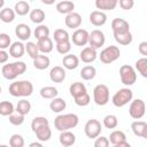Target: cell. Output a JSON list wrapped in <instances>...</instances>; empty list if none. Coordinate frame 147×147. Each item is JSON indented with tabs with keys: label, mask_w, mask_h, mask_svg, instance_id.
<instances>
[{
	"label": "cell",
	"mask_w": 147,
	"mask_h": 147,
	"mask_svg": "<svg viewBox=\"0 0 147 147\" xmlns=\"http://www.w3.org/2000/svg\"><path fill=\"white\" fill-rule=\"evenodd\" d=\"M79 118L76 114H62L55 117L54 119V126L57 131H69L70 129H74L78 125Z\"/></svg>",
	"instance_id": "cell-1"
},
{
	"label": "cell",
	"mask_w": 147,
	"mask_h": 147,
	"mask_svg": "<svg viewBox=\"0 0 147 147\" xmlns=\"http://www.w3.org/2000/svg\"><path fill=\"white\" fill-rule=\"evenodd\" d=\"M25 71H26V64L23 61H16V62L7 63L1 69V74H2L3 78H6L8 80L16 79L20 75L24 74Z\"/></svg>",
	"instance_id": "cell-2"
},
{
	"label": "cell",
	"mask_w": 147,
	"mask_h": 147,
	"mask_svg": "<svg viewBox=\"0 0 147 147\" xmlns=\"http://www.w3.org/2000/svg\"><path fill=\"white\" fill-rule=\"evenodd\" d=\"M32 92H33V85L30 80H16L9 85V93L15 98L30 96Z\"/></svg>",
	"instance_id": "cell-3"
},
{
	"label": "cell",
	"mask_w": 147,
	"mask_h": 147,
	"mask_svg": "<svg viewBox=\"0 0 147 147\" xmlns=\"http://www.w3.org/2000/svg\"><path fill=\"white\" fill-rule=\"evenodd\" d=\"M132 98H133V92L129 87H124V88L118 90L113 95L111 102H113V105L115 107L121 108V107H124L125 105H127L129 102H131Z\"/></svg>",
	"instance_id": "cell-4"
},
{
	"label": "cell",
	"mask_w": 147,
	"mask_h": 147,
	"mask_svg": "<svg viewBox=\"0 0 147 147\" xmlns=\"http://www.w3.org/2000/svg\"><path fill=\"white\" fill-rule=\"evenodd\" d=\"M121 55V51L117 46H114V45H110L106 48H103L99 55V59L102 63L105 64H110L113 62H115Z\"/></svg>",
	"instance_id": "cell-5"
},
{
	"label": "cell",
	"mask_w": 147,
	"mask_h": 147,
	"mask_svg": "<svg viewBox=\"0 0 147 147\" xmlns=\"http://www.w3.org/2000/svg\"><path fill=\"white\" fill-rule=\"evenodd\" d=\"M93 100L98 106H106L109 101V88L105 84H99L93 90Z\"/></svg>",
	"instance_id": "cell-6"
},
{
	"label": "cell",
	"mask_w": 147,
	"mask_h": 147,
	"mask_svg": "<svg viewBox=\"0 0 147 147\" xmlns=\"http://www.w3.org/2000/svg\"><path fill=\"white\" fill-rule=\"evenodd\" d=\"M119 77H121V82L126 86L133 85L137 80L136 70L133 67H131L129 64H123L119 68Z\"/></svg>",
	"instance_id": "cell-7"
},
{
	"label": "cell",
	"mask_w": 147,
	"mask_h": 147,
	"mask_svg": "<svg viewBox=\"0 0 147 147\" xmlns=\"http://www.w3.org/2000/svg\"><path fill=\"white\" fill-rule=\"evenodd\" d=\"M145 110H146V105L145 101L141 99H136L132 100L129 107V115L133 118V119H140L144 117L145 115Z\"/></svg>",
	"instance_id": "cell-8"
},
{
	"label": "cell",
	"mask_w": 147,
	"mask_h": 147,
	"mask_svg": "<svg viewBox=\"0 0 147 147\" xmlns=\"http://www.w3.org/2000/svg\"><path fill=\"white\" fill-rule=\"evenodd\" d=\"M101 123L98 121V119H88L84 126V132L86 134L87 138L90 139H95L100 136L101 133Z\"/></svg>",
	"instance_id": "cell-9"
},
{
	"label": "cell",
	"mask_w": 147,
	"mask_h": 147,
	"mask_svg": "<svg viewBox=\"0 0 147 147\" xmlns=\"http://www.w3.org/2000/svg\"><path fill=\"white\" fill-rule=\"evenodd\" d=\"M106 42V37H105V33L101 31V30H93L90 34H88V42L90 44V47L96 49V48H100L101 46H103Z\"/></svg>",
	"instance_id": "cell-10"
},
{
	"label": "cell",
	"mask_w": 147,
	"mask_h": 147,
	"mask_svg": "<svg viewBox=\"0 0 147 147\" xmlns=\"http://www.w3.org/2000/svg\"><path fill=\"white\" fill-rule=\"evenodd\" d=\"M88 34L85 29H77L71 36V41L76 46H85L88 42Z\"/></svg>",
	"instance_id": "cell-11"
},
{
	"label": "cell",
	"mask_w": 147,
	"mask_h": 147,
	"mask_svg": "<svg viewBox=\"0 0 147 147\" xmlns=\"http://www.w3.org/2000/svg\"><path fill=\"white\" fill-rule=\"evenodd\" d=\"M64 22H65V25L69 29L77 30L82 24V16H80V14H78L76 11H72V13H70L65 16Z\"/></svg>",
	"instance_id": "cell-12"
},
{
	"label": "cell",
	"mask_w": 147,
	"mask_h": 147,
	"mask_svg": "<svg viewBox=\"0 0 147 147\" xmlns=\"http://www.w3.org/2000/svg\"><path fill=\"white\" fill-rule=\"evenodd\" d=\"M132 132L134 136L140 137V138H147V123L144 121H134L131 124Z\"/></svg>",
	"instance_id": "cell-13"
},
{
	"label": "cell",
	"mask_w": 147,
	"mask_h": 147,
	"mask_svg": "<svg viewBox=\"0 0 147 147\" xmlns=\"http://www.w3.org/2000/svg\"><path fill=\"white\" fill-rule=\"evenodd\" d=\"M111 30L113 33H121L130 31V24L124 18H114L111 21Z\"/></svg>",
	"instance_id": "cell-14"
},
{
	"label": "cell",
	"mask_w": 147,
	"mask_h": 147,
	"mask_svg": "<svg viewBox=\"0 0 147 147\" xmlns=\"http://www.w3.org/2000/svg\"><path fill=\"white\" fill-rule=\"evenodd\" d=\"M15 34H16V37H17L20 40H22V41L28 40V39L30 38V36H31V29H30V26H29L28 24H25V23H20V24H17L16 28H15Z\"/></svg>",
	"instance_id": "cell-15"
},
{
	"label": "cell",
	"mask_w": 147,
	"mask_h": 147,
	"mask_svg": "<svg viewBox=\"0 0 147 147\" xmlns=\"http://www.w3.org/2000/svg\"><path fill=\"white\" fill-rule=\"evenodd\" d=\"M96 56H98L96 49H94V48H92L90 46L83 48V51L79 53V57L84 63H91V62L95 61Z\"/></svg>",
	"instance_id": "cell-16"
},
{
	"label": "cell",
	"mask_w": 147,
	"mask_h": 147,
	"mask_svg": "<svg viewBox=\"0 0 147 147\" xmlns=\"http://www.w3.org/2000/svg\"><path fill=\"white\" fill-rule=\"evenodd\" d=\"M49 78L53 83H62L65 79V70L64 68L56 65L54 68H52V70L49 71Z\"/></svg>",
	"instance_id": "cell-17"
},
{
	"label": "cell",
	"mask_w": 147,
	"mask_h": 147,
	"mask_svg": "<svg viewBox=\"0 0 147 147\" xmlns=\"http://www.w3.org/2000/svg\"><path fill=\"white\" fill-rule=\"evenodd\" d=\"M24 53H25V45L22 41H15L9 47V55L15 59L22 57Z\"/></svg>",
	"instance_id": "cell-18"
},
{
	"label": "cell",
	"mask_w": 147,
	"mask_h": 147,
	"mask_svg": "<svg viewBox=\"0 0 147 147\" xmlns=\"http://www.w3.org/2000/svg\"><path fill=\"white\" fill-rule=\"evenodd\" d=\"M90 22L95 26H101L107 22V15L103 11L94 10L90 14Z\"/></svg>",
	"instance_id": "cell-19"
},
{
	"label": "cell",
	"mask_w": 147,
	"mask_h": 147,
	"mask_svg": "<svg viewBox=\"0 0 147 147\" xmlns=\"http://www.w3.org/2000/svg\"><path fill=\"white\" fill-rule=\"evenodd\" d=\"M62 147H71L76 142V136L70 131H62L59 137Z\"/></svg>",
	"instance_id": "cell-20"
},
{
	"label": "cell",
	"mask_w": 147,
	"mask_h": 147,
	"mask_svg": "<svg viewBox=\"0 0 147 147\" xmlns=\"http://www.w3.org/2000/svg\"><path fill=\"white\" fill-rule=\"evenodd\" d=\"M62 64L68 70H74L79 64V59L74 54H67L62 59Z\"/></svg>",
	"instance_id": "cell-21"
},
{
	"label": "cell",
	"mask_w": 147,
	"mask_h": 147,
	"mask_svg": "<svg viewBox=\"0 0 147 147\" xmlns=\"http://www.w3.org/2000/svg\"><path fill=\"white\" fill-rule=\"evenodd\" d=\"M49 64H51V60L47 55L39 54L36 59H33V65L38 70H45L49 67Z\"/></svg>",
	"instance_id": "cell-22"
},
{
	"label": "cell",
	"mask_w": 147,
	"mask_h": 147,
	"mask_svg": "<svg viewBox=\"0 0 147 147\" xmlns=\"http://www.w3.org/2000/svg\"><path fill=\"white\" fill-rule=\"evenodd\" d=\"M69 92H70V95L75 99L84 93H86V86L84 85V83H80V82H75L70 85L69 87Z\"/></svg>",
	"instance_id": "cell-23"
},
{
	"label": "cell",
	"mask_w": 147,
	"mask_h": 147,
	"mask_svg": "<svg viewBox=\"0 0 147 147\" xmlns=\"http://www.w3.org/2000/svg\"><path fill=\"white\" fill-rule=\"evenodd\" d=\"M75 9V3L72 1H69V0H64V1H60L56 3V10L60 13V14H70L72 13Z\"/></svg>",
	"instance_id": "cell-24"
},
{
	"label": "cell",
	"mask_w": 147,
	"mask_h": 147,
	"mask_svg": "<svg viewBox=\"0 0 147 147\" xmlns=\"http://www.w3.org/2000/svg\"><path fill=\"white\" fill-rule=\"evenodd\" d=\"M114 38H115V40H116L119 45H123V46L130 45V44L132 42V40H133V37H132L131 31L121 32V33H114Z\"/></svg>",
	"instance_id": "cell-25"
},
{
	"label": "cell",
	"mask_w": 147,
	"mask_h": 147,
	"mask_svg": "<svg viewBox=\"0 0 147 147\" xmlns=\"http://www.w3.org/2000/svg\"><path fill=\"white\" fill-rule=\"evenodd\" d=\"M37 46H38L39 52H41V53H44V54L51 53V52L53 51V47H54V45H53V40H52L49 37L38 40Z\"/></svg>",
	"instance_id": "cell-26"
},
{
	"label": "cell",
	"mask_w": 147,
	"mask_h": 147,
	"mask_svg": "<svg viewBox=\"0 0 147 147\" xmlns=\"http://www.w3.org/2000/svg\"><path fill=\"white\" fill-rule=\"evenodd\" d=\"M65 107H67V102L62 99V98H54V99H52V101H51V103H49V108H51V110L53 111V113H61V111H63L64 109H65Z\"/></svg>",
	"instance_id": "cell-27"
},
{
	"label": "cell",
	"mask_w": 147,
	"mask_h": 147,
	"mask_svg": "<svg viewBox=\"0 0 147 147\" xmlns=\"http://www.w3.org/2000/svg\"><path fill=\"white\" fill-rule=\"evenodd\" d=\"M118 1L117 0H96L95 1V7L98 9L102 10H113L115 9V7L117 6Z\"/></svg>",
	"instance_id": "cell-28"
},
{
	"label": "cell",
	"mask_w": 147,
	"mask_h": 147,
	"mask_svg": "<svg viewBox=\"0 0 147 147\" xmlns=\"http://www.w3.org/2000/svg\"><path fill=\"white\" fill-rule=\"evenodd\" d=\"M34 134L39 141H48L52 137V130H51L49 125H46V126H42V127L38 129L37 131H34Z\"/></svg>",
	"instance_id": "cell-29"
},
{
	"label": "cell",
	"mask_w": 147,
	"mask_h": 147,
	"mask_svg": "<svg viewBox=\"0 0 147 147\" xmlns=\"http://www.w3.org/2000/svg\"><path fill=\"white\" fill-rule=\"evenodd\" d=\"M29 16H30L31 22H33V23H36V24H39V25H40V24L45 21V18H46L45 11H44L42 9H40V8H36V9H33V10H31Z\"/></svg>",
	"instance_id": "cell-30"
},
{
	"label": "cell",
	"mask_w": 147,
	"mask_h": 147,
	"mask_svg": "<svg viewBox=\"0 0 147 147\" xmlns=\"http://www.w3.org/2000/svg\"><path fill=\"white\" fill-rule=\"evenodd\" d=\"M108 140L113 145H118V144H122V142L126 141V136H125V133L123 131L115 130V131H113L110 133V136L108 137Z\"/></svg>",
	"instance_id": "cell-31"
},
{
	"label": "cell",
	"mask_w": 147,
	"mask_h": 147,
	"mask_svg": "<svg viewBox=\"0 0 147 147\" xmlns=\"http://www.w3.org/2000/svg\"><path fill=\"white\" fill-rule=\"evenodd\" d=\"M15 110H16L17 114H20L22 116L28 115L30 113V110H31V103H30V101H28L26 99L20 100L17 102V105H16V109Z\"/></svg>",
	"instance_id": "cell-32"
},
{
	"label": "cell",
	"mask_w": 147,
	"mask_h": 147,
	"mask_svg": "<svg viewBox=\"0 0 147 147\" xmlns=\"http://www.w3.org/2000/svg\"><path fill=\"white\" fill-rule=\"evenodd\" d=\"M14 11L18 16H25L30 11V5L26 1H24V0L17 1L15 3V6H14Z\"/></svg>",
	"instance_id": "cell-33"
},
{
	"label": "cell",
	"mask_w": 147,
	"mask_h": 147,
	"mask_svg": "<svg viewBox=\"0 0 147 147\" xmlns=\"http://www.w3.org/2000/svg\"><path fill=\"white\" fill-rule=\"evenodd\" d=\"M40 95L44 99H54L57 96L59 91L56 87L54 86H44L42 88H40Z\"/></svg>",
	"instance_id": "cell-34"
},
{
	"label": "cell",
	"mask_w": 147,
	"mask_h": 147,
	"mask_svg": "<svg viewBox=\"0 0 147 147\" xmlns=\"http://www.w3.org/2000/svg\"><path fill=\"white\" fill-rule=\"evenodd\" d=\"M15 15L16 14H15L14 9L7 7V8L1 9V11H0V20L3 23H11L15 20Z\"/></svg>",
	"instance_id": "cell-35"
},
{
	"label": "cell",
	"mask_w": 147,
	"mask_h": 147,
	"mask_svg": "<svg viewBox=\"0 0 147 147\" xmlns=\"http://www.w3.org/2000/svg\"><path fill=\"white\" fill-rule=\"evenodd\" d=\"M96 75V69L93 65H85L80 70V77L84 80H91L95 77Z\"/></svg>",
	"instance_id": "cell-36"
},
{
	"label": "cell",
	"mask_w": 147,
	"mask_h": 147,
	"mask_svg": "<svg viewBox=\"0 0 147 147\" xmlns=\"http://www.w3.org/2000/svg\"><path fill=\"white\" fill-rule=\"evenodd\" d=\"M33 36L37 40H40V39H44V38H47L49 36V28L47 25H44V24H40L38 25L34 31H33Z\"/></svg>",
	"instance_id": "cell-37"
},
{
	"label": "cell",
	"mask_w": 147,
	"mask_h": 147,
	"mask_svg": "<svg viewBox=\"0 0 147 147\" xmlns=\"http://www.w3.org/2000/svg\"><path fill=\"white\" fill-rule=\"evenodd\" d=\"M15 108L10 101H1L0 102V115L1 116H10L14 114Z\"/></svg>",
	"instance_id": "cell-38"
},
{
	"label": "cell",
	"mask_w": 147,
	"mask_h": 147,
	"mask_svg": "<svg viewBox=\"0 0 147 147\" xmlns=\"http://www.w3.org/2000/svg\"><path fill=\"white\" fill-rule=\"evenodd\" d=\"M46 125H49V122H48V119H47L46 117H44V116H37V117H34V118L32 119V122H31V129H32L33 132L37 131L38 129L42 127V126H46Z\"/></svg>",
	"instance_id": "cell-39"
},
{
	"label": "cell",
	"mask_w": 147,
	"mask_h": 147,
	"mask_svg": "<svg viewBox=\"0 0 147 147\" xmlns=\"http://www.w3.org/2000/svg\"><path fill=\"white\" fill-rule=\"evenodd\" d=\"M136 69L144 78H146L147 77V59L141 57V59L137 60L136 61Z\"/></svg>",
	"instance_id": "cell-40"
},
{
	"label": "cell",
	"mask_w": 147,
	"mask_h": 147,
	"mask_svg": "<svg viewBox=\"0 0 147 147\" xmlns=\"http://www.w3.org/2000/svg\"><path fill=\"white\" fill-rule=\"evenodd\" d=\"M53 37H54L55 42H62V41L69 40V33H68V31L64 30V29H56V30L54 31Z\"/></svg>",
	"instance_id": "cell-41"
},
{
	"label": "cell",
	"mask_w": 147,
	"mask_h": 147,
	"mask_svg": "<svg viewBox=\"0 0 147 147\" xmlns=\"http://www.w3.org/2000/svg\"><path fill=\"white\" fill-rule=\"evenodd\" d=\"M103 125L107 129H115L118 125V119H117V117L115 115L109 114V115L105 116V118H103Z\"/></svg>",
	"instance_id": "cell-42"
},
{
	"label": "cell",
	"mask_w": 147,
	"mask_h": 147,
	"mask_svg": "<svg viewBox=\"0 0 147 147\" xmlns=\"http://www.w3.org/2000/svg\"><path fill=\"white\" fill-rule=\"evenodd\" d=\"M25 51L28 53V55L33 60L36 59L38 55H39V49H38V46L37 44L32 42V41H28L26 45H25Z\"/></svg>",
	"instance_id": "cell-43"
},
{
	"label": "cell",
	"mask_w": 147,
	"mask_h": 147,
	"mask_svg": "<svg viewBox=\"0 0 147 147\" xmlns=\"http://www.w3.org/2000/svg\"><path fill=\"white\" fill-rule=\"evenodd\" d=\"M24 138L21 136V134H13L10 138H9V146L10 147H24Z\"/></svg>",
	"instance_id": "cell-44"
},
{
	"label": "cell",
	"mask_w": 147,
	"mask_h": 147,
	"mask_svg": "<svg viewBox=\"0 0 147 147\" xmlns=\"http://www.w3.org/2000/svg\"><path fill=\"white\" fill-rule=\"evenodd\" d=\"M56 51L57 53L62 54V55H67L69 54V52L71 51V44L69 40L67 41H62V42H56Z\"/></svg>",
	"instance_id": "cell-45"
},
{
	"label": "cell",
	"mask_w": 147,
	"mask_h": 147,
	"mask_svg": "<svg viewBox=\"0 0 147 147\" xmlns=\"http://www.w3.org/2000/svg\"><path fill=\"white\" fill-rule=\"evenodd\" d=\"M74 100H75V103H76L77 106H79V107H85V106H87V105L90 103L91 98H90V94L86 92V93H84V94H82V95L75 98Z\"/></svg>",
	"instance_id": "cell-46"
},
{
	"label": "cell",
	"mask_w": 147,
	"mask_h": 147,
	"mask_svg": "<svg viewBox=\"0 0 147 147\" xmlns=\"http://www.w3.org/2000/svg\"><path fill=\"white\" fill-rule=\"evenodd\" d=\"M11 45V39L9 34L7 33H0V49L5 51L6 48H9Z\"/></svg>",
	"instance_id": "cell-47"
},
{
	"label": "cell",
	"mask_w": 147,
	"mask_h": 147,
	"mask_svg": "<svg viewBox=\"0 0 147 147\" xmlns=\"http://www.w3.org/2000/svg\"><path fill=\"white\" fill-rule=\"evenodd\" d=\"M9 123L15 125V126H18V125H22L24 123V116L20 115V114H11L9 116Z\"/></svg>",
	"instance_id": "cell-48"
},
{
	"label": "cell",
	"mask_w": 147,
	"mask_h": 147,
	"mask_svg": "<svg viewBox=\"0 0 147 147\" xmlns=\"http://www.w3.org/2000/svg\"><path fill=\"white\" fill-rule=\"evenodd\" d=\"M109 140L107 137H98L95 138V141H94V147H109Z\"/></svg>",
	"instance_id": "cell-49"
},
{
	"label": "cell",
	"mask_w": 147,
	"mask_h": 147,
	"mask_svg": "<svg viewBox=\"0 0 147 147\" xmlns=\"http://www.w3.org/2000/svg\"><path fill=\"white\" fill-rule=\"evenodd\" d=\"M118 3L121 6V8L124 9V10H129L134 6V1L133 0H119Z\"/></svg>",
	"instance_id": "cell-50"
},
{
	"label": "cell",
	"mask_w": 147,
	"mask_h": 147,
	"mask_svg": "<svg viewBox=\"0 0 147 147\" xmlns=\"http://www.w3.org/2000/svg\"><path fill=\"white\" fill-rule=\"evenodd\" d=\"M138 49H139V53L144 55V57H146L147 56V41H141L138 46Z\"/></svg>",
	"instance_id": "cell-51"
},
{
	"label": "cell",
	"mask_w": 147,
	"mask_h": 147,
	"mask_svg": "<svg viewBox=\"0 0 147 147\" xmlns=\"http://www.w3.org/2000/svg\"><path fill=\"white\" fill-rule=\"evenodd\" d=\"M8 57H9L8 53H7L6 51H1V49H0V64L6 63V62L8 61Z\"/></svg>",
	"instance_id": "cell-52"
},
{
	"label": "cell",
	"mask_w": 147,
	"mask_h": 147,
	"mask_svg": "<svg viewBox=\"0 0 147 147\" xmlns=\"http://www.w3.org/2000/svg\"><path fill=\"white\" fill-rule=\"evenodd\" d=\"M111 147H131V145L127 141H125V142H122V144H118V145H113Z\"/></svg>",
	"instance_id": "cell-53"
},
{
	"label": "cell",
	"mask_w": 147,
	"mask_h": 147,
	"mask_svg": "<svg viewBox=\"0 0 147 147\" xmlns=\"http://www.w3.org/2000/svg\"><path fill=\"white\" fill-rule=\"evenodd\" d=\"M29 147H44V146L40 142H38V141H33V142H31L29 145Z\"/></svg>",
	"instance_id": "cell-54"
},
{
	"label": "cell",
	"mask_w": 147,
	"mask_h": 147,
	"mask_svg": "<svg viewBox=\"0 0 147 147\" xmlns=\"http://www.w3.org/2000/svg\"><path fill=\"white\" fill-rule=\"evenodd\" d=\"M41 2L45 3V5H52V3H53V1H46V0H42Z\"/></svg>",
	"instance_id": "cell-55"
},
{
	"label": "cell",
	"mask_w": 147,
	"mask_h": 147,
	"mask_svg": "<svg viewBox=\"0 0 147 147\" xmlns=\"http://www.w3.org/2000/svg\"><path fill=\"white\" fill-rule=\"evenodd\" d=\"M3 5H5V0H0V9L3 7Z\"/></svg>",
	"instance_id": "cell-56"
},
{
	"label": "cell",
	"mask_w": 147,
	"mask_h": 147,
	"mask_svg": "<svg viewBox=\"0 0 147 147\" xmlns=\"http://www.w3.org/2000/svg\"><path fill=\"white\" fill-rule=\"evenodd\" d=\"M0 147H9V146H7V145H0Z\"/></svg>",
	"instance_id": "cell-57"
},
{
	"label": "cell",
	"mask_w": 147,
	"mask_h": 147,
	"mask_svg": "<svg viewBox=\"0 0 147 147\" xmlns=\"http://www.w3.org/2000/svg\"><path fill=\"white\" fill-rule=\"evenodd\" d=\"M0 93H1V86H0Z\"/></svg>",
	"instance_id": "cell-58"
}]
</instances>
